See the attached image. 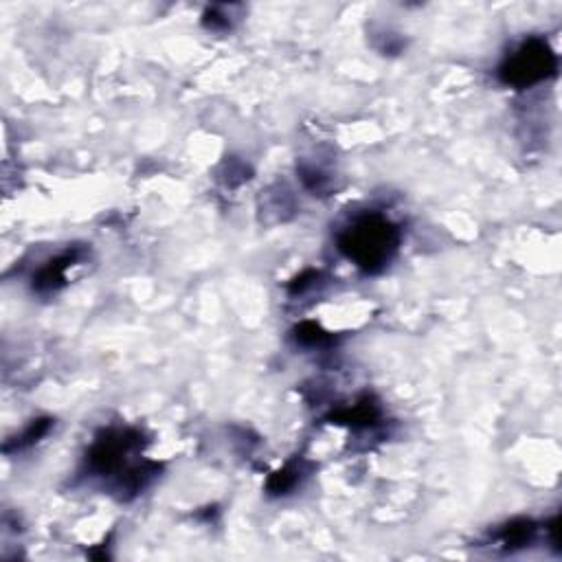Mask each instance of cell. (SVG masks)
Listing matches in <instances>:
<instances>
[{"mask_svg": "<svg viewBox=\"0 0 562 562\" xmlns=\"http://www.w3.org/2000/svg\"><path fill=\"white\" fill-rule=\"evenodd\" d=\"M400 233L393 224L378 216V213H367V216L356 218L339 238V249L356 262V266L365 268L369 273H376L385 268L393 253L398 251Z\"/></svg>", "mask_w": 562, "mask_h": 562, "instance_id": "6da1fadb", "label": "cell"}, {"mask_svg": "<svg viewBox=\"0 0 562 562\" xmlns=\"http://www.w3.org/2000/svg\"><path fill=\"white\" fill-rule=\"evenodd\" d=\"M556 71V55L543 40H527L501 66V80L512 86H532Z\"/></svg>", "mask_w": 562, "mask_h": 562, "instance_id": "7a4b0ae2", "label": "cell"}, {"mask_svg": "<svg viewBox=\"0 0 562 562\" xmlns=\"http://www.w3.org/2000/svg\"><path fill=\"white\" fill-rule=\"evenodd\" d=\"M73 262H75V253H66V255L60 257V260H55L47 268H42V273L38 277V288H49L51 290L58 284H62L66 268H69Z\"/></svg>", "mask_w": 562, "mask_h": 562, "instance_id": "3957f363", "label": "cell"}, {"mask_svg": "<svg viewBox=\"0 0 562 562\" xmlns=\"http://www.w3.org/2000/svg\"><path fill=\"white\" fill-rule=\"evenodd\" d=\"M297 475H299V470H297V468L281 470V472H277V475L271 479V483H268V488H271V490L277 492V494H286V492L297 483V479H299Z\"/></svg>", "mask_w": 562, "mask_h": 562, "instance_id": "277c9868", "label": "cell"}]
</instances>
